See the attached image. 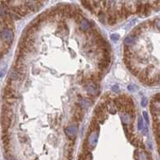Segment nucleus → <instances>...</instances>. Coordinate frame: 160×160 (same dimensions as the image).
I'll use <instances>...</instances> for the list:
<instances>
[{"label": "nucleus", "mask_w": 160, "mask_h": 160, "mask_svg": "<svg viewBox=\"0 0 160 160\" xmlns=\"http://www.w3.org/2000/svg\"><path fill=\"white\" fill-rule=\"evenodd\" d=\"M1 125L3 131H8L11 125V119L6 116H1Z\"/></svg>", "instance_id": "obj_2"}, {"label": "nucleus", "mask_w": 160, "mask_h": 160, "mask_svg": "<svg viewBox=\"0 0 160 160\" xmlns=\"http://www.w3.org/2000/svg\"><path fill=\"white\" fill-rule=\"evenodd\" d=\"M135 14H137L139 15H142V10H143V3L142 1L138 0L137 2H135Z\"/></svg>", "instance_id": "obj_5"}, {"label": "nucleus", "mask_w": 160, "mask_h": 160, "mask_svg": "<svg viewBox=\"0 0 160 160\" xmlns=\"http://www.w3.org/2000/svg\"><path fill=\"white\" fill-rule=\"evenodd\" d=\"M79 27H80V30H83V31H85V32L91 28V24H90V23H89V21L86 20L85 18H83V19L81 20V22L79 23Z\"/></svg>", "instance_id": "obj_4"}, {"label": "nucleus", "mask_w": 160, "mask_h": 160, "mask_svg": "<svg viewBox=\"0 0 160 160\" xmlns=\"http://www.w3.org/2000/svg\"><path fill=\"white\" fill-rule=\"evenodd\" d=\"M111 62L109 61H105V60H99V63H98V66L100 71H103L104 70L108 67L109 64Z\"/></svg>", "instance_id": "obj_7"}, {"label": "nucleus", "mask_w": 160, "mask_h": 160, "mask_svg": "<svg viewBox=\"0 0 160 160\" xmlns=\"http://www.w3.org/2000/svg\"><path fill=\"white\" fill-rule=\"evenodd\" d=\"M144 127V125H143V119H142V117L140 116L139 119V122H138V128L139 131L143 129Z\"/></svg>", "instance_id": "obj_8"}, {"label": "nucleus", "mask_w": 160, "mask_h": 160, "mask_svg": "<svg viewBox=\"0 0 160 160\" xmlns=\"http://www.w3.org/2000/svg\"><path fill=\"white\" fill-rule=\"evenodd\" d=\"M143 117L145 118V119H146L147 122H148V116H147V112L146 111H143Z\"/></svg>", "instance_id": "obj_12"}, {"label": "nucleus", "mask_w": 160, "mask_h": 160, "mask_svg": "<svg viewBox=\"0 0 160 160\" xmlns=\"http://www.w3.org/2000/svg\"><path fill=\"white\" fill-rule=\"evenodd\" d=\"M137 39L138 37L132 35H130L127 36V38L124 39V45L125 46H131L137 42Z\"/></svg>", "instance_id": "obj_3"}, {"label": "nucleus", "mask_w": 160, "mask_h": 160, "mask_svg": "<svg viewBox=\"0 0 160 160\" xmlns=\"http://www.w3.org/2000/svg\"><path fill=\"white\" fill-rule=\"evenodd\" d=\"M14 32L12 30L3 28L2 31H0V38L3 41V43H8V44H12L13 39H14Z\"/></svg>", "instance_id": "obj_1"}, {"label": "nucleus", "mask_w": 160, "mask_h": 160, "mask_svg": "<svg viewBox=\"0 0 160 160\" xmlns=\"http://www.w3.org/2000/svg\"><path fill=\"white\" fill-rule=\"evenodd\" d=\"M3 55H4V54H3V52H2V51H0V59H2V58H3Z\"/></svg>", "instance_id": "obj_15"}, {"label": "nucleus", "mask_w": 160, "mask_h": 160, "mask_svg": "<svg viewBox=\"0 0 160 160\" xmlns=\"http://www.w3.org/2000/svg\"><path fill=\"white\" fill-rule=\"evenodd\" d=\"M119 34H112L111 35V39L114 42H117L119 39Z\"/></svg>", "instance_id": "obj_9"}, {"label": "nucleus", "mask_w": 160, "mask_h": 160, "mask_svg": "<svg viewBox=\"0 0 160 160\" xmlns=\"http://www.w3.org/2000/svg\"><path fill=\"white\" fill-rule=\"evenodd\" d=\"M112 91L115 93H117V92L119 91V87L118 85H114V86H112Z\"/></svg>", "instance_id": "obj_10"}, {"label": "nucleus", "mask_w": 160, "mask_h": 160, "mask_svg": "<svg viewBox=\"0 0 160 160\" xmlns=\"http://www.w3.org/2000/svg\"><path fill=\"white\" fill-rule=\"evenodd\" d=\"M141 105H142V107H146L147 105V100L143 98L142 99V101H141Z\"/></svg>", "instance_id": "obj_11"}, {"label": "nucleus", "mask_w": 160, "mask_h": 160, "mask_svg": "<svg viewBox=\"0 0 160 160\" xmlns=\"http://www.w3.org/2000/svg\"><path fill=\"white\" fill-rule=\"evenodd\" d=\"M132 86H133V85H131H131H129V86H128V87H127V88H128V90H130V91H134V90H135V88H133Z\"/></svg>", "instance_id": "obj_14"}, {"label": "nucleus", "mask_w": 160, "mask_h": 160, "mask_svg": "<svg viewBox=\"0 0 160 160\" xmlns=\"http://www.w3.org/2000/svg\"><path fill=\"white\" fill-rule=\"evenodd\" d=\"M152 10V8H151V3H143V10H142V15L147 16L149 15Z\"/></svg>", "instance_id": "obj_6"}, {"label": "nucleus", "mask_w": 160, "mask_h": 160, "mask_svg": "<svg viewBox=\"0 0 160 160\" xmlns=\"http://www.w3.org/2000/svg\"><path fill=\"white\" fill-rule=\"evenodd\" d=\"M7 159V160H17L14 157V156H12V155H8Z\"/></svg>", "instance_id": "obj_13"}]
</instances>
